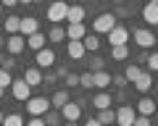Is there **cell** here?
<instances>
[{
	"label": "cell",
	"instance_id": "cell-13",
	"mask_svg": "<svg viewBox=\"0 0 158 126\" xmlns=\"http://www.w3.org/2000/svg\"><path fill=\"white\" fill-rule=\"evenodd\" d=\"M142 18H145L150 26H158V3H145V8H142Z\"/></svg>",
	"mask_w": 158,
	"mask_h": 126
},
{
	"label": "cell",
	"instance_id": "cell-19",
	"mask_svg": "<svg viewBox=\"0 0 158 126\" xmlns=\"http://www.w3.org/2000/svg\"><path fill=\"white\" fill-rule=\"evenodd\" d=\"M21 79L27 81L29 87H37V84H42V74H40V69H27Z\"/></svg>",
	"mask_w": 158,
	"mask_h": 126
},
{
	"label": "cell",
	"instance_id": "cell-26",
	"mask_svg": "<svg viewBox=\"0 0 158 126\" xmlns=\"http://www.w3.org/2000/svg\"><path fill=\"white\" fill-rule=\"evenodd\" d=\"M19 24H21V18H19V16H8V18H6V32H8V37H11V34H19Z\"/></svg>",
	"mask_w": 158,
	"mask_h": 126
},
{
	"label": "cell",
	"instance_id": "cell-33",
	"mask_svg": "<svg viewBox=\"0 0 158 126\" xmlns=\"http://www.w3.org/2000/svg\"><path fill=\"white\" fill-rule=\"evenodd\" d=\"M61 124V113H45V126H58Z\"/></svg>",
	"mask_w": 158,
	"mask_h": 126
},
{
	"label": "cell",
	"instance_id": "cell-46",
	"mask_svg": "<svg viewBox=\"0 0 158 126\" xmlns=\"http://www.w3.org/2000/svg\"><path fill=\"white\" fill-rule=\"evenodd\" d=\"M156 108H158V103H156Z\"/></svg>",
	"mask_w": 158,
	"mask_h": 126
},
{
	"label": "cell",
	"instance_id": "cell-36",
	"mask_svg": "<svg viewBox=\"0 0 158 126\" xmlns=\"http://www.w3.org/2000/svg\"><path fill=\"white\" fill-rule=\"evenodd\" d=\"M132 126H153V124H150V118H148V116H137Z\"/></svg>",
	"mask_w": 158,
	"mask_h": 126
},
{
	"label": "cell",
	"instance_id": "cell-45",
	"mask_svg": "<svg viewBox=\"0 0 158 126\" xmlns=\"http://www.w3.org/2000/svg\"><path fill=\"white\" fill-rule=\"evenodd\" d=\"M145 3H150V0H145Z\"/></svg>",
	"mask_w": 158,
	"mask_h": 126
},
{
	"label": "cell",
	"instance_id": "cell-10",
	"mask_svg": "<svg viewBox=\"0 0 158 126\" xmlns=\"http://www.w3.org/2000/svg\"><path fill=\"white\" fill-rule=\"evenodd\" d=\"M34 61H37L40 69H50V66H56V53H53L50 47H42V50H37Z\"/></svg>",
	"mask_w": 158,
	"mask_h": 126
},
{
	"label": "cell",
	"instance_id": "cell-2",
	"mask_svg": "<svg viewBox=\"0 0 158 126\" xmlns=\"http://www.w3.org/2000/svg\"><path fill=\"white\" fill-rule=\"evenodd\" d=\"M66 13H69V3L66 0H53L48 6V21H66Z\"/></svg>",
	"mask_w": 158,
	"mask_h": 126
},
{
	"label": "cell",
	"instance_id": "cell-11",
	"mask_svg": "<svg viewBox=\"0 0 158 126\" xmlns=\"http://www.w3.org/2000/svg\"><path fill=\"white\" fill-rule=\"evenodd\" d=\"M6 47H8V53H11V55H19V53L27 50V40H24L21 34H11V37L6 40Z\"/></svg>",
	"mask_w": 158,
	"mask_h": 126
},
{
	"label": "cell",
	"instance_id": "cell-30",
	"mask_svg": "<svg viewBox=\"0 0 158 126\" xmlns=\"http://www.w3.org/2000/svg\"><path fill=\"white\" fill-rule=\"evenodd\" d=\"M103 66H106V61H103L100 55H92V58H90V74H95V71H103Z\"/></svg>",
	"mask_w": 158,
	"mask_h": 126
},
{
	"label": "cell",
	"instance_id": "cell-31",
	"mask_svg": "<svg viewBox=\"0 0 158 126\" xmlns=\"http://www.w3.org/2000/svg\"><path fill=\"white\" fill-rule=\"evenodd\" d=\"M13 66H16V58H13V55H0V69L13 71Z\"/></svg>",
	"mask_w": 158,
	"mask_h": 126
},
{
	"label": "cell",
	"instance_id": "cell-3",
	"mask_svg": "<svg viewBox=\"0 0 158 126\" xmlns=\"http://www.w3.org/2000/svg\"><path fill=\"white\" fill-rule=\"evenodd\" d=\"M113 26H116V16H113V13H100V16L92 21V29H95L98 34H108Z\"/></svg>",
	"mask_w": 158,
	"mask_h": 126
},
{
	"label": "cell",
	"instance_id": "cell-40",
	"mask_svg": "<svg viewBox=\"0 0 158 126\" xmlns=\"http://www.w3.org/2000/svg\"><path fill=\"white\" fill-rule=\"evenodd\" d=\"M16 3H19V0H0V6H6V8H13Z\"/></svg>",
	"mask_w": 158,
	"mask_h": 126
},
{
	"label": "cell",
	"instance_id": "cell-20",
	"mask_svg": "<svg viewBox=\"0 0 158 126\" xmlns=\"http://www.w3.org/2000/svg\"><path fill=\"white\" fill-rule=\"evenodd\" d=\"M135 89H137V92L153 89V76H150V74H140V76H137V81H135Z\"/></svg>",
	"mask_w": 158,
	"mask_h": 126
},
{
	"label": "cell",
	"instance_id": "cell-41",
	"mask_svg": "<svg viewBox=\"0 0 158 126\" xmlns=\"http://www.w3.org/2000/svg\"><path fill=\"white\" fill-rule=\"evenodd\" d=\"M85 126H100V124H98V118H90V121H87Z\"/></svg>",
	"mask_w": 158,
	"mask_h": 126
},
{
	"label": "cell",
	"instance_id": "cell-32",
	"mask_svg": "<svg viewBox=\"0 0 158 126\" xmlns=\"http://www.w3.org/2000/svg\"><path fill=\"white\" fill-rule=\"evenodd\" d=\"M11 84H13V76H11V71L0 69V87L6 89V87H11Z\"/></svg>",
	"mask_w": 158,
	"mask_h": 126
},
{
	"label": "cell",
	"instance_id": "cell-8",
	"mask_svg": "<svg viewBox=\"0 0 158 126\" xmlns=\"http://www.w3.org/2000/svg\"><path fill=\"white\" fill-rule=\"evenodd\" d=\"M135 42L142 47V50H148V47H153L158 40H156V34H153L150 29H135Z\"/></svg>",
	"mask_w": 158,
	"mask_h": 126
},
{
	"label": "cell",
	"instance_id": "cell-23",
	"mask_svg": "<svg viewBox=\"0 0 158 126\" xmlns=\"http://www.w3.org/2000/svg\"><path fill=\"white\" fill-rule=\"evenodd\" d=\"M66 103H69V92L66 89H58L56 95H53V100H50V105H53V108H58V110H61Z\"/></svg>",
	"mask_w": 158,
	"mask_h": 126
},
{
	"label": "cell",
	"instance_id": "cell-7",
	"mask_svg": "<svg viewBox=\"0 0 158 126\" xmlns=\"http://www.w3.org/2000/svg\"><path fill=\"white\" fill-rule=\"evenodd\" d=\"M137 118V110L132 108V105H121V108L116 110V124L118 126H132Z\"/></svg>",
	"mask_w": 158,
	"mask_h": 126
},
{
	"label": "cell",
	"instance_id": "cell-42",
	"mask_svg": "<svg viewBox=\"0 0 158 126\" xmlns=\"http://www.w3.org/2000/svg\"><path fill=\"white\" fill-rule=\"evenodd\" d=\"M19 3H21V6H32L34 0H19Z\"/></svg>",
	"mask_w": 158,
	"mask_h": 126
},
{
	"label": "cell",
	"instance_id": "cell-12",
	"mask_svg": "<svg viewBox=\"0 0 158 126\" xmlns=\"http://www.w3.org/2000/svg\"><path fill=\"white\" fill-rule=\"evenodd\" d=\"M87 34V26L85 24H69L66 26V40H74V42H82Z\"/></svg>",
	"mask_w": 158,
	"mask_h": 126
},
{
	"label": "cell",
	"instance_id": "cell-5",
	"mask_svg": "<svg viewBox=\"0 0 158 126\" xmlns=\"http://www.w3.org/2000/svg\"><path fill=\"white\" fill-rule=\"evenodd\" d=\"M40 32V21L34 16H24L21 18V24H19V34L27 40V37H32V34H37Z\"/></svg>",
	"mask_w": 158,
	"mask_h": 126
},
{
	"label": "cell",
	"instance_id": "cell-6",
	"mask_svg": "<svg viewBox=\"0 0 158 126\" xmlns=\"http://www.w3.org/2000/svg\"><path fill=\"white\" fill-rule=\"evenodd\" d=\"M11 92H13V97H16V100H21V103H27V100L32 97V87H29L24 79H13Z\"/></svg>",
	"mask_w": 158,
	"mask_h": 126
},
{
	"label": "cell",
	"instance_id": "cell-34",
	"mask_svg": "<svg viewBox=\"0 0 158 126\" xmlns=\"http://www.w3.org/2000/svg\"><path fill=\"white\" fill-rule=\"evenodd\" d=\"M145 63H148V69H150V71H158V53H150Z\"/></svg>",
	"mask_w": 158,
	"mask_h": 126
},
{
	"label": "cell",
	"instance_id": "cell-39",
	"mask_svg": "<svg viewBox=\"0 0 158 126\" xmlns=\"http://www.w3.org/2000/svg\"><path fill=\"white\" fill-rule=\"evenodd\" d=\"M113 84H116V87H127V79H124V76H113Z\"/></svg>",
	"mask_w": 158,
	"mask_h": 126
},
{
	"label": "cell",
	"instance_id": "cell-16",
	"mask_svg": "<svg viewBox=\"0 0 158 126\" xmlns=\"http://www.w3.org/2000/svg\"><path fill=\"white\" fill-rule=\"evenodd\" d=\"M45 42H48V37L42 34V32H37V34H32V37H27V47L29 50H42V47H45Z\"/></svg>",
	"mask_w": 158,
	"mask_h": 126
},
{
	"label": "cell",
	"instance_id": "cell-4",
	"mask_svg": "<svg viewBox=\"0 0 158 126\" xmlns=\"http://www.w3.org/2000/svg\"><path fill=\"white\" fill-rule=\"evenodd\" d=\"M61 118H66V124H77V121L82 118V105L69 100V103L61 108Z\"/></svg>",
	"mask_w": 158,
	"mask_h": 126
},
{
	"label": "cell",
	"instance_id": "cell-29",
	"mask_svg": "<svg viewBox=\"0 0 158 126\" xmlns=\"http://www.w3.org/2000/svg\"><path fill=\"white\" fill-rule=\"evenodd\" d=\"M0 126H24V118L19 113H11V116L3 118V124H0Z\"/></svg>",
	"mask_w": 158,
	"mask_h": 126
},
{
	"label": "cell",
	"instance_id": "cell-37",
	"mask_svg": "<svg viewBox=\"0 0 158 126\" xmlns=\"http://www.w3.org/2000/svg\"><path fill=\"white\" fill-rule=\"evenodd\" d=\"M66 84L69 87H79V76L77 74H66Z\"/></svg>",
	"mask_w": 158,
	"mask_h": 126
},
{
	"label": "cell",
	"instance_id": "cell-9",
	"mask_svg": "<svg viewBox=\"0 0 158 126\" xmlns=\"http://www.w3.org/2000/svg\"><path fill=\"white\" fill-rule=\"evenodd\" d=\"M127 40H129V29H127V26H113L111 32H108V42H111V47L127 45Z\"/></svg>",
	"mask_w": 158,
	"mask_h": 126
},
{
	"label": "cell",
	"instance_id": "cell-24",
	"mask_svg": "<svg viewBox=\"0 0 158 126\" xmlns=\"http://www.w3.org/2000/svg\"><path fill=\"white\" fill-rule=\"evenodd\" d=\"M113 121H116V113H113L111 108H106V110L98 113V124H100V126H111Z\"/></svg>",
	"mask_w": 158,
	"mask_h": 126
},
{
	"label": "cell",
	"instance_id": "cell-21",
	"mask_svg": "<svg viewBox=\"0 0 158 126\" xmlns=\"http://www.w3.org/2000/svg\"><path fill=\"white\" fill-rule=\"evenodd\" d=\"M82 45H85L87 53H98V50H100V40H98V34H85Z\"/></svg>",
	"mask_w": 158,
	"mask_h": 126
},
{
	"label": "cell",
	"instance_id": "cell-35",
	"mask_svg": "<svg viewBox=\"0 0 158 126\" xmlns=\"http://www.w3.org/2000/svg\"><path fill=\"white\" fill-rule=\"evenodd\" d=\"M79 87H87V89H90V87H92V74H90V71H87V74H82V76H79Z\"/></svg>",
	"mask_w": 158,
	"mask_h": 126
},
{
	"label": "cell",
	"instance_id": "cell-22",
	"mask_svg": "<svg viewBox=\"0 0 158 126\" xmlns=\"http://www.w3.org/2000/svg\"><path fill=\"white\" fill-rule=\"evenodd\" d=\"M92 105H95L98 110L111 108V95H108V92H100V95H95V97H92Z\"/></svg>",
	"mask_w": 158,
	"mask_h": 126
},
{
	"label": "cell",
	"instance_id": "cell-14",
	"mask_svg": "<svg viewBox=\"0 0 158 126\" xmlns=\"http://www.w3.org/2000/svg\"><path fill=\"white\" fill-rule=\"evenodd\" d=\"M66 21L69 24H85V8H82V6H69Z\"/></svg>",
	"mask_w": 158,
	"mask_h": 126
},
{
	"label": "cell",
	"instance_id": "cell-43",
	"mask_svg": "<svg viewBox=\"0 0 158 126\" xmlns=\"http://www.w3.org/2000/svg\"><path fill=\"white\" fill-rule=\"evenodd\" d=\"M3 95H6V89H3V87H0V97H3Z\"/></svg>",
	"mask_w": 158,
	"mask_h": 126
},
{
	"label": "cell",
	"instance_id": "cell-27",
	"mask_svg": "<svg viewBox=\"0 0 158 126\" xmlns=\"http://www.w3.org/2000/svg\"><path fill=\"white\" fill-rule=\"evenodd\" d=\"M140 74H142V71H140V66H135V63H129V66H127V71H124V79L135 84V81H137V76H140Z\"/></svg>",
	"mask_w": 158,
	"mask_h": 126
},
{
	"label": "cell",
	"instance_id": "cell-44",
	"mask_svg": "<svg viewBox=\"0 0 158 126\" xmlns=\"http://www.w3.org/2000/svg\"><path fill=\"white\" fill-rule=\"evenodd\" d=\"M3 118H6V116H3V113H0V124H3Z\"/></svg>",
	"mask_w": 158,
	"mask_h": 126
},
{
	"label": "cell",
	"instance_id": "cell-47",
	"mask_svg": "<svg viewBox=\"0 0 158 126\" xmlns=\"http://www.w3.org/2000/svg\"><path fill=\"white\" fill-rule=\"evenodd\" d=\"M0 8H3V6H0Z\"/></svg>",
	"mask_w": 158,
	"mask_h": 126
},
{
	"label": "cell",
	"instance_id": "cell-38",
	"mask_svg": "<svg viewBox=\"0 0 158 126\" xmlns=\"http://www.w3.org/2000/svg\"><path fill=\"white\" fill-rule=\"evenodd\" d=\"M27 126H45V121H42V118H29Z\"/></svg>",
	"mask_w": 158,
	"mask_h": 126
},
{
	"label": "cell",
	"instance_id": "cell-1",
	"mask_svg": "<svg viewBox=\"0 0 158 126\" xmlns=\"http://www.w3.org/2000/svg\"><path fill=\"white\" fill-rule=\"evenodd\" d=\"M48 108H50V100L48 97H29L27 100V113L32 118H42L48 113Z\"/></svg>",
	"mask_w": 158,
	"mask_h": 126
},
{
	"label": "cell",
	"instance_id": "cell-17",
	"mask_svg": "<svg viewBox=\"0 0 158 126\" xmlns=\"http://www.w3.org/2000/svg\"><path fill=\"white\" fill-rule=\"evenodd\" d=\"M85 55H87V50H85V45H82V42L69 40V58H74V61H82Z\"/></svg>",
	"mask_w": 158,
	"mask_h": 126
},
{
	"label": "cell",
	"instance_id": "cell-25",
	"mask_svg": "<svg viewBox=\"0 0 158 126\" xmlns=\"http://www.w3.org/2000/svg\"><path fill=\"white\" fill-rule=\"evenodd\" d=\"M48 40H50V42H63V40H66V29L56 24V26L48 32Z\"/></svg>",
	"mask_w": 158,
	"mask_h": 126
},
{
	"label": "cell",
	"instance_id": "cell-28",
	"mask_svg": "<svg viewBox=\"0 0 158 126\" xmlns=\"http://www.w3.org/2000/svg\"><path fill=\"white\" fill-rule=\"evenodd\" d=\"M127 55H129L127 45H116V47H111V58H113V61H127Z\"/></svg>",
	"mask_w": 158,
	"mask_h": 126
},
{
	"label": "cell",
	"instance_id": "cell-18",
	"mask_svg": "<svg viewBox=\"0 0 158 126\" xmlns=\"http://www.w3.org/2000/svg\"><path fill=\"white\" fill-rule=\"evenodd\" d=\"M108 84H111V74H108V71H95V74H92V87L106 89Z\"/></svg>",
	"mask_w": 158,
	"mask_h": 126
},
{
	"label": "cell",
	"instance_id": "cell-15",
	"mask_svg": "<svg viewBox=\"0 0 158 126\" xmlns=\"http://www.w3.org/2000/svg\"><path fill=\"white\" fill-rule=\"evenodd\" d=\"M135 110H137V113H140V116H148V118H150V116L156 113L158 108H156V103H153L150 97H142L140 103H137V108H135Z\"/></svg>",
	"mask_w": 158,
	"mask_h": 126
}]
</instances>
